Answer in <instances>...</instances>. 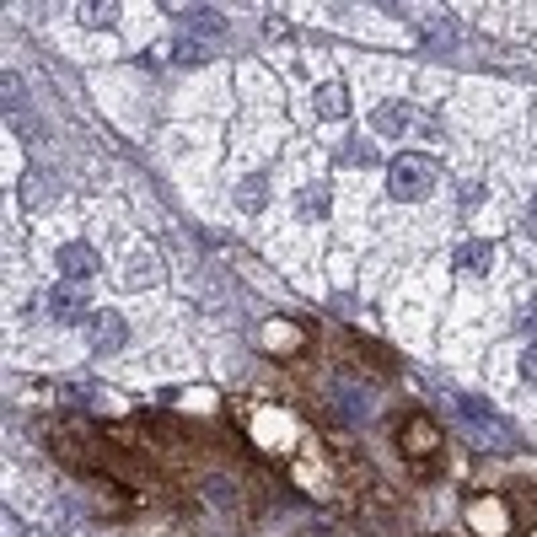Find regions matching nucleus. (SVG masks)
Masks as SVG:
<instances>
[{"label": "nucleus", "instance_id": "f257e3e1", "mask_svg": "<svg viewBox=\"0 0 537 537\" xmlns=\"http://www.w3.org/2000/svg\"><path fill=\"white\" fill-rule=\"evenodd\" d=\"M435 178H441V167L430 162V156H414V151H403L393 156V167H387V194L393 199H425Z\"/></svg>", "mask_w": 537, "mask_h": 537}, {"label": "nucleus", "instance_id": "2eb2a0df", "mask_svg": "<svg viewBox=\"0 0 537 537\" xmlns=\"http://www.w3.org/2000/svg\"><path fill=\"white\" fill-rule=\"evenodd\" d=\"M296 210L307 215V221H317V215H328V188H301V199H296Z\"/></svg>", "mask_w": 537, "mask_h": 537}, {"label": "nucleus", "instance_id": "9d476101", "mask_svg": "<svg viewBox=\"0 0 537 537\" xmlns=\"http://www.w3.org/2000/svg\"><path fill=\"white\" fill-rule=\"evenodd\" d=\"M419 38H425L435 54H452L457 49V22L452 17H425L419 22Z\"/></svg>", "mask_w": 537, "mask_h": 537}, {"label": "nucleus", "instance_id": "f8f14e48", "mask_svg": "<svg viewBox=\"0 0 537 537\" xmlns=\"http://www.w3.org/2000/svg\"><path fill=\"white\" fill-rule=\"evenodd\" d=\"M344 108H350V92H344V81H323V86H317V113H323V119H339Z\"/></svg>", "mask_w": 537, "mask_h": 537}, {"label": "nucleus", "instance_id": "a211bd4d", "mask_svg": "<svg viewBox=\"0 0 537 537\" xmlns=\"http://www.w3.org/2000/svg\"><path fill=\"white\" fill-rule=\"evenodd\" d=\"M205 489H210V500L221 505V511H231V505H237V495H231V484H226V478H210Z\"/></svg>", "mask_w": 537, "mask_h": 537}, {"label": "nucleus", "instance_id": "aec40b11", "mask_svg": "<svg viewBox=\"0 0 537 537\" xmlns=\"http://www.w3.org/2000/svg\"><path fill=\"white\" fill-rule=\"evenodd\" d=\"M81 17L92 22V27H108L113 17H119V11H113V6H81Z\"/></svg>", "mask_w": 537, "mask_h": 537}, {"label": "nucleus", "instance_id": "f03ea898", "mask_svg": "<svg viewBox=\"0 0 537 537\" xmlns=\"http://www.w3.org/2000/svg\"><path fill=\"white\" fill-rule=\"evenodd\" d=\"M452 414H457V425L468 430L478 446H505V441H511V435H505V425L495 419V409H484V403L468 398V393H457V398H452Z\"/></svg>", "mask_w": 537, "mask_h": 537}, {"label": "nucleus", "instance_id": "ddd939ff", "mask_svg": "<svg viewBox=\"0 0 537 537\" xmlns=\"http://www.w3.org/2000/svg\"><path fill=\"white\" fill-rule=\"evenodd\" d=\"M237 205L242 210H264L269 205V178H242L237 183Z\"/></svg>", "mask_w": 537, "mask_h": 537}, {"label": "nucleus", "instance_id": "5701e85b", "mask_svg": "<svg viewBox=\"0 0 537 537\" xmlns=\"http://www.w3.org/2000/svg\"><path fill=\"white\" fill-rule=\"evenodd\" d=\"M6 537H33V532H17V521H11V532Z\"/></svg>", "mask_w": 537, "mask_h": 537}, {"label": "nucleus", "instance_id": "4be33fe9", "mask_svg": "<svg viewBox=\"0 0 537 537\" xmlns=\"http://www.w3.org/2000/svg\"><path fill=\"white\" fill-rule=\"evenodd\" d=\"M527 221H532V231H537V194L527 199Z\"/></svg>", "mask_w": 537, "mask_h": 537}, {"label": "nucleus", "instance_id": "dca6fc26", "mask_svg": "<svg viewBox=\"0 0 537 537\" xmlns=\"http://www.w3.org/2000/svg\"><path fill=\"white\" fill-rule=\"evenodd\" d=\"M6 113H11V119H22V113H27V92H22L17 70H6Z\"/></svg>", "mask_w": 537, "mask_h": 537}, {"label": "nucleus", "instance_id": "6e6552de", "mask_svg": "<svg viewBox=\"0 0 537 537\" xmlns=\"http://www.w3.org/2000/svg\"><path fill=\"white\" fill-rule=\"evenodd\" d=\"M371 135H382V140L409 135V108H403V103H382V108H371Z\"/></svg>", "mask_w": 537, "mask_h": 537}, {"label": "nucleus", "instance_id": "20e7f679", "mask_svg": "<svg viewBox=\"0 0 537 537\" xmlns=\"http://www.w3.org/2000/svg\"><path fill=\"white\" fill-rule=\"evenodd\" d=\"M145 65H172V70L205 65V43H194V38H156L151 49H145Z\"/></svg>", "mask_w": 537, "mask_h": 537}, {"label": "nucleus", "instance_id": "412c9836", "mask_svg": "<svg viewBox=\"0 0 537 537\" xmlns=\"http://www.w3.org/2000/svg\"><path fill=\"white\" fill-rule=\"evenodd\" d=\"M521 382H527V387H537V344H532L527 355H521Z\"/></svg>", "mask_w": 537, "mask_h": 537}, {"label": "nucleus", "instance_id": "7ed1b4c3", "mask_svg": "<svg viewBox=\"0 0 537 537\" xmlns=\"http://www.w3.org/2000/svg\"><path fill=\"white\" fill-rule=\"evenodd\" d=\"M54 264H60L65 285H86V280H97V269H103V253H97L92 242H65Z\"/></svg>", "mask_w": 537, "mask_h": 537}, {"label": "nucleus", "instance_id": "9b49d317", "mask_svg": "<svg viewBox=\"0 0 537 537\" xmlns=\"http://www.w3.org/2000/svg\"><path fill=\"white\" fill-rule=\"evenodd\" d=\"M156 269H162V264H156V253L151 248H135V253H129V264H124V285L129 290H145V285L156 280Z\"/></svg>", "mask_w": 537, "mask_h": 537}, {"label": "nucleus", "instance_id": "1a4fd4ad", "mask_svg": "<svg viewBox=\"0 0 537 537\" xmlns=\"http://www.w3.org/2000/svg\"><path fill=\"white\" fill-rule=\"evenodd\" d=\"M221 38L226 33V17L215 6H194V11H183V38Z\"/></svg>", "mask_w": 537, "mask_h": 537}, {"label": "nucleus", "instance_id": "423d86ee", "mask_svg": "<svg viewBox=\"0 0 537 537\" xmlns=\"http://www.w3.org/2000/svg\"><path fill=\"white\" fill-rule=\"evenodd\" d=\"M49 317L54 323H81L86 317V290L81 285H54L49 290Z\"/></svg>", "mask_w": 537, "mask_h": 537}, {"label": "nucleus", "instance_id": "f3484780", "mask_svg": "<svg viewBox=\"0 0 537 537\" xmlns=\"http://www.w3.org/2000/svg\"><path fill=\"white\" fill-rule=\"evenodd\" d=\"M339 162H344V167H360V162H371L366 140H344V145H339Z\"/></svg>", "mask_w": 537, "mask_h": 537}, {"label": "nucleus", "instance_id": "4468645a", "mask_svg": "<svg viewBox=\"0 0 537 537\" xmlns=\"http://www.w3.org/2000/svg\"><path fill=\"white\" fill-rule=\"evenodd\" d=\"M22 199H27V205H33V210H43V205H49V178H43V172H27V178H22Z\"/></svg>", "mask_w": 537, "mask_h": 537}, {"label": "nucleus", "instance_id": "39448f33", "mask_svg": "<svg viewBox=\"0 0 537 537\" xmlns=\"http://www.w3.org/2000/svg\"><path fill=\"white\" fill-rule=\"evenodd\" d=\"M86 339H92V355H119L129 344V323L119 312H97L92 323H86Z\"/></svg>", "mask_w": 537, "mask_h": 537}, {"label": "nucleus", "instance_id": "6ab92c4d", "mask_svg": "<svg viewBox=\"0 0 537 537\" xmlns=\"http://www.w3.org/2000/svg\"><path fill=\"white\" fill-rule=\"evenodd\" d=\"M521 333L537 344V296H527V307H521Z\"/></svg>", "mask_w": 537, "mask_h": 537}, {"label": "nucleus", "instance_id": "0eeeda50", "mask_svg": "<svg viewBox=\"0 0 537 537\" xmlns=\"http://www.w3.org/2000/svg\"><path fill=\"white\" fill-rule=\"evenodd\" d=\"M452 269L457 274H489L495 269V242H462L452 253Z\"/></svg>", "mask_w": 537, "mask_h": 537}]
</instances>
